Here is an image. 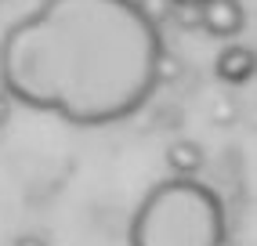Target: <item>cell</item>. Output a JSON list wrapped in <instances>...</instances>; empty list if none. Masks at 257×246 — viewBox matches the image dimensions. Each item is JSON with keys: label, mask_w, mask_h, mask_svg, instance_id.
<instances>
[{"label": "cell", "mask_w": 257, "mask_h": 246, "mask_svg": "<svg viewBox=\"0 0 257 246\" xmlns=\"http://www.w3.org/2000/svg\"><path fill=\"white\" fill-rule=\"evenodd\" d=\"M163 51L138 0H40L0 37V87L73 127H112L156 94Z\"/></svg>", "instance_id": "cell-1"}, {"label": "cell", "mask_w": 257, "mask_h": 246, "mask_svg": "<svg viewBox=\"0 0 257 246\" xmlns=\"http://www.w3.org/2000/svg\"><path fill=\"white\" fill-rule=\"evenodd\" d=\"M131 246H225L228 217L221 196L199 178H167L138 203Z\"/></svg>", "instance_id": "cell-2"}, {"label": "cell", "mask_w": 257, "mask_h": 246, "mask_svg": "<svg viewBox=\"0 0 257 246\" xmlns=\"http://www.w3.org/2000/svg\"><path fill=\"white\" fill-rule=\"evenodd\" d=\"M246 26L243 0H203L199 4V29L214 40H232Z\"/></svg>", "instance_id": "cell-3"}, {"label": "cell", "mask_w": 257, "mask_h": 246, "mask_svg": "<svg viewBox=\"0 0 257 246\" xmlns=\"http://www.w3.org/2000/svg\"><path fill=\"white\" fill-rule=\"evenodd\" d=\"M253 69H257L253 51H250L246 44H235V40L214 58V73H217V80H225V83H232V87L250 83V80H253Z\"/></svg>", "instance_id": "cell-4"}, {"label": "cell", "mask_w": 257, "mask_h": 246, "mask_svg": "<svg viewBox=\"0 0 257 246\" xmlns=\"http://www.w3.org/2000/svg\"><path fill=\"white\" fill-rule=\"evenodd\" d=\"M203 163H207V152H203L199 142H188L185 138V142H174L167 149V167H170L174 178H199Z\"/></svg>", "instance_id": "cell-5"}, {"label": "cell", "mask_w": 257, "mask_h": 246, "mask_svg": "<svg viewBox=\"0 0 257 246\" xmlns=\"http://www.w3.org/2000/svg\"><path fill=\"white\" fill-rule=\"evenodd\" d=\"M138 8L145 11V19L152 26H163V22H170V15H174V0H138Z\"/></svg>", "instance_id": "cell-6"}, {"label": "cell", "mask_w": 257, "mask_h": 246, "mask_svg": "<svg viewBox=\"0 0 257 246\" xmlns=\"http://www.w3.org/2000/svg\"><path fill=\"white\" fill-rule=\"evenodd\" d=\"M8 119H11V94L0 87V127H4Z\"/></svg>", "instance_id": "cell-7"}, {"label": "cell", "mask_w": 257, "mask_h": 246, "mask_svg": "<svg viewBox=\"0 0 257 246\" xmlns=\"http://www.w3.org/2000/svg\"><path fill=\"white\" fill-rule=\"evenodd\" d=\"M15 246H47V239H40V235H19Z\"/></svg>", "instance_id": "cell-8"}, {"label": "cell", "mask_w": 257, "mask_h": 246, "mask_svg": "<svg viewBox=\"0 0 257 246\" xmlns=\"http://www.w3.org/2000/svg\"><path fill=\"white\" fill-rule=\"evenodd\" d=\"M174 4H203V0H174Z\"/></svg>", "instance_id": "cell-9"}]
</instances>
